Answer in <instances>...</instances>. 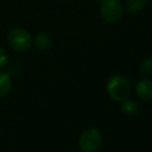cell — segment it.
Segmentation results:
<instances>
[{
	"label": "cell",
	"instance_id": "obj_1",
	"mask_svg": "<svg viewBox=\"0 0 152 152\" xmlns=\"http://www.w3.org/2000/svg\"><path fill=\"white\" fill-rule=\"evenodd\" d=\"M107 91L112 99L121 102L130 95L129 82L121 75H114L107 82Z\"/></svg>",
	"mask_w": 152,
	"mask_h": 152
},
{
	"label": "cell",
	"instance_id": "obj_2",
	"mask_svg": "<svg viewBox=\"0 0 152 152\" xmlns=\"http://www.w3.org/2000/svg\"><path fill=\"white\" fill-rule=\"evenodd\" d=\"M7 42L16 52H26L32 45V36L22 28H15L8 33Z\"/></svg>",
	"mask_w": 152,
	"mask_h": 152
},
{
	"label": "cell",
	"instance_id": "obj_3",
	"mask_svg": "<svg viewBox=\"0 0 152 152\" xmlns=\"http://www.w3.org/2000/svg\"><path fill=\"white\" fill-rule=\"evenodd\" d=\"M100 16L107 23H117L123 16V6L119 0H99Z\"/></svg>",
	"mask_w": 152,
	"mask_h": 152
},
{
	"label": "cell",
	"instance_id": "obj_4",
	"mask_svg": "<svg viewBox=\"0 0 152 152\" xmlns=\"http://www.w3.org/2000/svg\"><path fill=\"white\" fill-rule=\"evenodd\" d=\"M102 137L97 128H88L84 130L79 139V147L84 152H94L99 148Z\"/></svg>",
	"mask_w": 152,
	"mask_h": 152
},
{
	"label": "cell",
	"instance_id": "obj_5",
	"mask_svg": "<svg viewBox=\"0 0 152 152\" xmlns=\"http://www.w3.org/2000/svg\"><path fill=\"white\" fill-rule=\"evenodd\" d=\"M136 93L145 102H152V81L147 78L139 80L136 84Z\"/></svg>",
	"mask_w": 152,
	"mask_h": 152
},
{
	"label": "cell",
	"instance_id": "obj_6",
	"mask_svg": "<svg viewBox=\"0 0 152 152\" xmlns=\"http://www.w3.org/2000/svg\"><path fill=\"white\" fill-rule=\"evenodd\" d=\"M120 110L126 116H134L139 113L140 111V106H139L138 102L134 99H129L126 98L123 102H121Z\"/></svg>",
	"mask_w": 152,
	"mask_h": 152
},
{
	"label": "cell",
	"instance_id": "obj_7",
	"mask_svg": "<svg viewBox=\"0 0 152 152\" xmlns=\"http://www.w3.org/2000/svg\"><path fill=\"white\" fill-rule=\"evenodd\" d=\"M34 45L39 51H48L52 46V38L48 33L39 32L34 37Z\"/></svg>",
	"mask_w": 152,
	"mask_h": 152
},
{
	"label": "cell",
	"instance_id": "obj_8",
	"mask_svg": "<svg viewBox=\"0 0 152 152\" xmlns=\"http://www.w3.org/2000/svg\"><path fill=\"white\" fill-rule=\"evenodd\" d=\"M148 0H126L125 10L128 14H138L146 6Z\"/></svg>",
	"mask_w": 152,
	"mask_h": 152
},
{
	"label": "cell",
	"instance_id": "obj_9",
	"mask_svg": "<svg viewBox=\"0 0 152 152\" xmlns=\"http://www.w3.org/2000/svg\"><path fill=\"white\" fill-rule=\"evenodd\" d=\"M12 89V79L5 72L0 70V97L8 93Z\"/></svg>",
	"mask_w": 152,
	"mask_h": 152
},
{
	"label": "cell",
	"instance_id": "obj_10",
	"mask_svg": "<svg viewBox=\"0 0 152 152\" xmlns=\"http://www.w3.org/2000/svg\"><path fill=\"white\" fill-rule=\"evenodd\" d=\"M139 70L143 76H151L152 75V57H147L141 61L139 65Z\"/></svg>",
	"mask_w": 152,
	"mask_h": 152
},
{
	"label": "cell",
	"instance_id": "obj_11",
	"mask_svg": "<svg viewBox=\"0 0 152 152\" xmlns=\"http://www.w3.org/2000/svg\"><path fill=\"white\" fill-rule=\"evenodd\" d=\"M8 62V55L3 48L0 47V68L4 67Z\"/></svg>",
	"mask_w": 152,
	"mask_h": 152
}]
</instances>
